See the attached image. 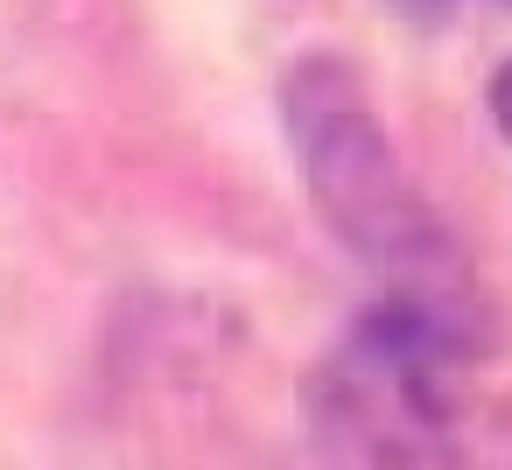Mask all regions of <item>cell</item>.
Here are the masks:
<instances>
[{
    "mask_svg": "<svg viewBox=\"0 0 512 470\" xmlns=\"http://www.w3.org/2000/svg\"><path fill=\"white\" fill-rule=\"evenodd\" d=\"M281 120H288V148L302 162V190L316 204V218L337 232L344 253H358L372 274H386L393 295L435 309L442 323H470V260L449 239V225L435 218V204L407 183L365 78L330 57L309 50L288 78H281Z\"/></svg>",
    "mask_w": 512,
    "mask_h": 470,
    "instance_id": "obj_1",
    "label": "cell"
},
{
    "mask_svg": "<svg viewBox=\"0 0 512 470\" xmlns=\"http://www.w3.org/2000/svg\"><path fill=\"white\" fill-rule=\"evenodd\" d=\"M491 106H498V127L512 134V64L498 71V85H491Z\"/></svg>",
    "mask_w": 512,
    "mask_h": 470,
    "instance_id": "obj_2",
    "label": "cell"
},
{
    "mask_svg": "<svg viewBox=\"0 0 512 470\" xmlns=\"http://www.w3.org/2000/svg\"><path fill=\"white\" fill-rule=\"evenodd\" d=\"M393 8H428V0H393Z\"/></svg>",
    "mask_w": 512,
    "mask_h": 470,
    "instance_id": "obj_3",
    "label": "cell"
}]
</instances>
